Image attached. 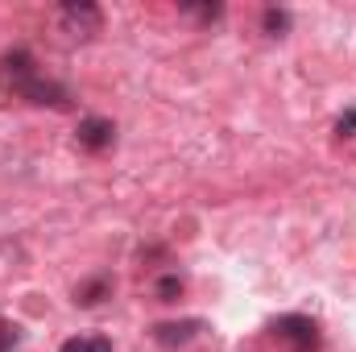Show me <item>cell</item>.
I'll return each instance as SVG.
<instances>
[{
    "label": "cell",
    "mask_w": 356,
    "mask_h": 352,
    "mask_svg": "<svg viewBox=\"0 0 356 352\" xmlns=\"http://www.w3.org/2000/svg\"><path fill=\"white\" fill-rule=\"evenodd\" d=\"M154 290H158V298H162V303H175L178 294L186 290V282H182L178 273H166V278H158V286H154Z\"/></svg>",
    "instance_id": "cell-9"
},
{
    "label": "cell",
    "mask_w": 356,
    "mask_h": 352,
    "mask_svg": "<svg viewBox=\"0 0 356 352\" xmlns=\"http://www.w3.org/2000/svg\"><path fill=\"white\" fill-rule=\"evenodd\" d=\"M17 340H21L17 328H13V323H0V352H13L17 349Z\"/></svg>",
    "instance_id": "cell-10"
},
{
    "label": "cell",
    "mask_w": 356,
    "mask_h": 352,
    "mask_svg": "<svg viewBox=\"0 0 356 352\" xmlns=\"http://www.w3.org/2000/svg\"><path fill=\"white\" fill-rule=\"evenodd\" d=\"M261 25H266L269 38H282V33H290V13L286 8H266L261 13Z\"/></svg>",
    "instance_id": "cell-7"
},
{
    "label": "cell",
    "mask_w": 356,
    "mask_h": 352,
    "mask_svg": "<svg viewBox=\"0 0 356 352\" xmlns=\"http://www.w3.org/2000/svg\"><path fill=\"white\" fill-rule=\"evenodd\" d=\"M0 79H4V88L8 91H17L21 99H29V104H38V108H67V104H71V95H67L63 83L38 75L29 50H13V54H4V63H0Z\"/></svg>",
    "instance_id": "cell-1"
},
{
    "label": "cell",
    "mask_w": 356,
    "mask_h": 352,
    "mask_svg": "<svg viewBox=\"0 0 356 352\" xmlns=\"http://www.w3.org/2000/svg\"><path fill=\"white\" fill-rule=\"evenodd\" d=\"M336 129H340V137H353V133H356V108H348V112L340 116V125H336Z\"/></svg>",
    "instance_id": "cell-11"
},
{
    "label": "cell",
    "mask_w": 356,
    "mask_h": 352,
    "mask_svg": "<svg viewBox=\"0 0 356 352\" xmlns=\"http://www.w3.org/2000/svg\"><path fill=\"white\" fill-rule=\"evenodd\" d=\"M112 294V278H91V282H83L79 290H75V303L79 307H95V303H104Z\"/></svg>",
    "instance_id": "cell-6"
},
{
    "label": "cell",
    "mask_w": 356,
    "mask_h": 352,
    "mask_svg": "<svg viewBox=\"0 0 356 352\" xmlns=\"http://www.w3.org/2000/svg\"><path fill=\"white\" fill-rule=\"evenodd\" d=\"M273 336L277 340H290V344H298V349H311L319 336H315V323L311 319H302V315H282V319H273Z\"/></svg>",
    "instance_id": "cell-4"
},
{
    "label": "cell",
    "mask_w": 356,
    "mask_h": 352,
    "mask_svg": "<svg viewBox=\"0 0 356 352\" xmlns=\"http://www.w3.org/2000/svg\"><path fill=\"white\" fill-rule=\"evenodd\" d=\"M199 332H203V323H199V319H182V323H158V328H154V340H158V344H166V349H175V344L195 340Z\"/></svg>",
    "instance_id": "cell-5"
},
{
    "label": "cell",
    "mask_w": 356,
    "mask_h": 352,
    "mask_svg": "<svg viewBox=\"0 0 356 352\" xmlns=\"http://www.w3.org/2000/svg\"><path fill=\"white\" fill-rule=\"evenodd\" d=\"M75 137H79V145L83 150H108L112 141H116V125L112 120H104V116H83L79 120V129H75Z\"/></svg>",
    "instance_id": "cell-3"
},
{
    "label": "cell",
    "mask_w": 356,
    "mask_h": 352,
    "mask_svg": "<svg viewBox=\"0 0 356 352\" xmlns=\"http://www.w3.org/2000/svg\"><path fill=\"white\" fill-rule=\"evenodd\" d=\"M58 25H63V33H71V38H91V33H99L104 13H99L91 0H71V4L58 8Z\"/></svg>",
    "instance_id": "cell-2"
},
{
    "label": "cell",
    "mask_w": 356,
    "mask_h": 352,
    "mask_svg": "<svg viewBox=\"0 0 356 352\" xmlns=\"http://www.w3.org/2000/svg\"><path fill=\"white\" fill-rule=\"evenodd\" d=\"M58 352H112V344L104 340V336H91V340H83V336H75V340H67Z\"/></svg>",
    "instance_id": "cell-8"
}]
</instances>
